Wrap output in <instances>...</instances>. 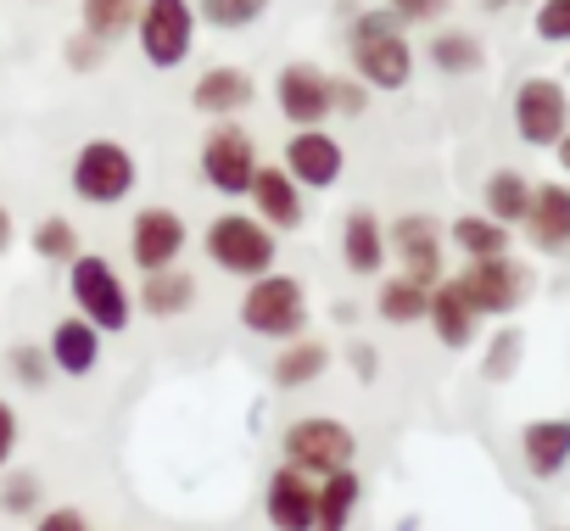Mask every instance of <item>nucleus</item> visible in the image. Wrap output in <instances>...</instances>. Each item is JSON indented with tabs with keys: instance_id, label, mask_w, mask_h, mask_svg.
<instances>
[{
	"instance_id": "cd10ccee",
	"label": "nucleus",
	"mask_w": 570,
	"mask_h": 531,
	"mask_svg": "<svg viewBox=\"0 0 570 531\" xmlns=\"http://www.w3.org/2000/svg\"><path fill=\"white\" fill-rule=\"evenodd\" d=\"M135 18H140V0H79V23H85V35H96V40H124V35H135Z\"/></svg>"
},
{
	"instance_id": "f3484780",
	"label": "nucleus",
	"mask_w": 570,
	"mask_h": 531,
	"mask_svg": "<svg viewBox=\"0 0 570 531\" xmlns=\"http://www.w3.org/2000/svg\"><path fill=\"white\" fill-rule=\"evenodd\" d=\"M252 101H257V85H252V73L235 68V62H218V68H207V73L190 85V107H196L202 118H240Z\"/></svg>"
},
{
	"instance_id": "bb28decb",
	"label": "nucleus",
	"mask_w": 570,
	"mask_h": 531,
	"mask_svg": "<svg viewBox=\"0 0 570 531\" xmlns=\"http://www.w3.org/2000/svg\"><path fill=\"white\" fill-rule=\"evenodd\" d=\"M448 240L464 257H492V252H509V224H498L492 213H464L448 224Z\"/></svg>"
},
{
	"instance_id": "79ce46f5",
	"label": "nucleus",
	"mask_w": 570,
	"mask_h": 531,
	"mask_svg": "<svg viewBox=\"0 0 570 531\" xmlns=\"http://www.w3.org/2000/svg\"><path fill=\"white\" fill-rule=\"evenodd\" d=\"M12 240H18V224H12V207H7V201H0V257H7V252H12Z\"/></svg>"
},
{
	"instance_id": "9b49d317",
	"label": "nucleus",
	"mask_w": 570,
	"mask_h": 531,
	"mask_svg": "<svg viewBox=\"0 0 570 531\" xmlns=\"http://www.w3.org/2000/svg\"><path fill=\"white\" fill-rule=\"evenodd\" d=\"M279 168L292 174L303 190H331V185L347 174V151H342V140H336L325 124H314V129H292Z\"/></svg>"
},
{
	"instance_id": "f704fd0d",
	"label": "nucleus",
	"mask_w": 570,
	"mask_h": 531,
	"mask_svg": "<svg viewBox=\"0 0 570 531\" xmlns=\"http://www.w3.org/2000/svg\"><path fill=\"white\" fill-rule=\"evenodd\" d=\"M7 364H12V375H18L23 386H46V375H51V353H46V347H29V342L12 347Z\"/></svg>"
},
{
	"instance_id": "412c9836",
	"label": "nucleus",
	"mask_w": 570,
	"mask_h": 531,
	"mask_svg": "<svg viewBox=\"0 0 570 531\" xmlns=\"http://www.w3.org/2000/svg\"><path fill=\"white\" fill-rule=\"evenodd\" d=\"M331 370V342H320V336H292L279 347V358L268 364V381L279 386V392H297V386H314L320 375Z\"/></svg>"
},
{
	"instance_id": "c03bdc74",
	"label": "nucleus",
	"mask_w": 570,
	"mask_h": 531,
	"mask_svg": "<svg viewBox=\"0 0 570 531\" xmlns=\"http://www.w3.org/2000/svg\"><path fill=\"white\" fill-rule=\"evenodd\" d=\"M553 151H559V168H564V174H570V129H564V135H559V140H553Z\"/></svg>"
},
{
	"instance_id": "1a4fd4ad",
	"label": "nucleus",
	"mask_w": 570,
	"mask_h": 531,
	"mask_svg": "<svg viewBox=\"0 0 570 531\" xmlns=\"http://www.w3.org/2000/svg\"><path fill=\"white\" fill-rule=\"evenodd\" d=\"M453 286H459V297L475 314H514L525 303V292H531V275L509 252H492V257H470V269Z\"/></svg>"
},
{
	"instance_id": "b1692460",
	"label": "nucleus",
	"mask_w": 570,
	"mask_h": 531,
	"mask_svg": "<svg viewBox=\"0 0 570 531\" xmlns=\"http://www.w3.org/2000/svg\"><path fill=\"white\" fill-rule=\"evenodd\" d=\"M358 498H364V481H358L353 464L320 475V492H314V531H347L353 514H358Z\"/></svg>"
},
{
	"instance_id": "c85d7f7f",
	"label": "nucleus",
	"mask_w": 570,
	"mask_h": 531,
	"mask_svg": "<svg viewBox=\"0 0 570 531\" xmlns=\"http://www.w3.org/2000/svg\"><path fill=\"white\" fill-rule=\"evenodd\" d=\"M375 308H381V319H386V325H420V319H425V308H431V286H420V281H409V275L381 281Z\"/></svg>"
},
{
	"instance_id": "6ab92c4d",
	"label": "nucleus",
	"mask_w": 570,
	"mask_h": 531,
	"mask_svg": "<svg viewBox=\"0 0 570 531\" xmlns=\"http://www.w3.org/2000/svg\"><path fill=\"white\" fill-rule=\"evenodd\" d=\"M46 353H51V370H62V375L85 381V375L101 364V331H96L85 314H68V319L51 331Z\"/></svg>"
},
{
	"instance_id": "f03ea898",
	"label": "nucleus",
	"mask_w": 570,
	"mask_h": 531,
	"mask_svg": "<svg viewBox=\"0 0 570 531\" xmlns=\"http://www.w3.org/2000/svg\"><path fill=\"white\" fill-rule=\"evenodd\" d=\"M68 297H73V314H85L101 336H118V331H129V286L118 281V269H112V257H101V252H73L68 257Z\"/></svg>"
},
{
	"instance_id": "20e7f679",
	"label": "nucleus",
	"mask_w": 570,
	"mask_h": 531,
	"mask_svg": "<svg viewBox=\"0 0 570 531\" xmlns=\"http://www.w3.org/2000/svg\"><path fill=\"white\" fill-rule=\"evenodd\" d=\"M202 252L207 263H218L224 275H263L274 269V257H279V235L257 218V213H218L207 229H202Z\"/></svg>"
},
{
	"instance_id": "37998d69",
	"label": "nucleus",
	"mask_w": 570,
	"mask_h": 531,
	"mask_svg": "<svg viewBox=\"0 0 570 531\" xmlns=\"http://www.w3.org/2000/svg\"><path fill=\"white\" fill-rule=\"evenodd\" d=\"M370 364H375V353H370V347H353V370H358V375H364V381H370V375H375V370H370Z\"/></svg>"
},
{
	"instance_id": "473e14b6",
	"label": "nucleus",
	"mask_w": 570,
	"mask_h": 531,
	"mask_svg": "<svg viewBox=\"0 0 570 531\" xmlns=\"http://www.w3.org/2000/svg\"><path fill=\"white\" fill-rule=\"evenodd\" d=\"M520 353H525V336H520L514 325H509V331H498V336H492V347H487V364H481V370H487V381H509V375L520 370Z\"/></svg>"
},
{
	"instance_id": "58836bf2",
	"label": "nucleus",
	"mask_w": 570,
	"mask_h": 531,
	"mask_svg": "<svg viewBox=\"0 0 570 531\" xmlns=\"http://www.w3.org/2000/svg\"><path fill=\"white\" fill-rule=\"evenodd\" d=\"M386 12L397 23H436L448 12V0H386Z\"/></svg>"
},
{
	"instance_id": "5701e85b",
	"label": "nucleus",
	"mask_w": 570,
	"mask_h": 531,
	"mask_svg": "<svg viewBox=\"0 0 570 531\" xmlns=\"http://www.w3.org/2000/svg\"><path fill=\"white\" fill-rule=\"evenodd\" d=\"M140 314H151V319H179V314H190L196 308V275H185V269H146V281H140Z\"/></svg>"
},
{
	"instance_id": "2eb2a0df",
	"label": "nucleus",
	"mask_w": 570,
	"mask_h": 531,
	"mask_svg": "<svg viewBox=\"0 0 570 531\" xmlns=\"http://www.w3.org/2000/svg\"><path fill=\"white\" fill-rule=\"evenodd\" d=\"M246 196H252V213L279 235V229H297L303 218H308V190L285 174L279 163H257V174H252V185H246Z\"/></svg>"
},
{
	"instance_id": "f8f14e48",
	"label": "nucleus",
	"mask_w": 570,
	"mask_h": 531,
	"mask_svg": "<svg viewBox=\"0 0 570 531\" xmlns=\"http://www.w3.org/2000/svg\"><path fill=\"white\" fill-rule=\"evenodd\" d=\"M386 252L397 257V275L436 286L442 281V229L425 213H403L397 224H386Z\"/></svg>"
},
{
	"instance_id": "0eeeda50",
	"label": "nucleus",
	"mask_w": 570,
	"mask_h": 531,
	"mask_svg": "<svg viewBox=\"0 0 570 531\" xmlns=\"http://www.w3.org/2000/svg\"><path fill=\"white\" fill-rule=\"evenodd\" d=\"M279 459L297 464V470H308V475L320 481V475L347 470V464L358 459V436H353L342 420H331V414H308V420H297L292 431L279 436Z\"/></svg>"
},
{
	"instance_id": "a878e982",
	"label": "nucleus",
	"mask_w": 570,
	"mask_h": 531,
	"mask_svg": "<svg viewBox=\"0 0 570 531\" xmlns=\"http://www.w3.org/2000/svg\"><path fill=\"white\" fill-rule=\"evenodd\" d=\"M425 57H431V68L448 73V79H470V73H481V62H487L481 40L464 35V29H442V35H431Z\"/></svg>"
},
{
	"instance_id": "dca6fc26",
	"label": "nucleus",
	"mask_w": 570,
	"mask_h": 531,
	"mask_svg": "<svg viewBox=\"0 0 570 531\" xmlns=\"http://www.w3.org/2000/svg\"><path fill=\"white\" fill-rule=\"evenodd\" d=\"M314 492L320 481L297 464H279L263 486V514L274 531H314Z\"/></svg>"
},
{
	"instance_id": "f257e3e1",
	"label": "nucleus",
	"mask_w": 570,
	"mask_h": 531,
	"mask_svg": "<svg viewBox=\"0 0 570 531\" xmlns=\"http://www.w3.org/2000/svg\"><path fill=\"white\" fill-rule=\"evenodd\" d=\"M403 29H409V23H397L386 7L353 18V29H347V57H353V73H358L370 90H403V85L414 79V46H409Z\"/></svg>"
},
{
	"instance_id": "9d476101",
	"label": "nucleus",
	"mask_w": 570,
	"mask_h": 531,
	"mask_svg": "<svg viewBox=\"0 0 570 531\" xmlns=\"http://www.w3.org/2000/svg\"><path fill=\"white\" fill-rule=\"evenodd\" d=\"M274 107L292 129H314L325 118H336L331 107V73L314 68V62H285L279 79H274Z\"/></svg>"
},
{
	"instance_id": "c756f323",
	"label": "nucleus",
	"mask_w": 570,
	"mask_h": 531,
	"mask_svg": "<svg viewBox=\"0 0 570 531\" xmlns=\"http://www.w3.org/2000/svg\"><path fill=\"white\" fill-rule=\"evenodd\" d=\"M487 213L498 218V224H520L525 218V207H531V179L525 174H514V168H498L492 179H487Z\"/></svg>"
},
{
	"instance_id": "4468645a",
	"label": "nucleus",
	"mask_w": 570,
	"mask_h": 531,
	"mask_svg": "<svg viewBox=\"0 0 570 531\" xmlns=\"http://www.w3.org/2000/svg\"><path fill=\"white\" fill-rule=\"evenodd\" d=\"M185 218L174 207H140L135 224H129V257H135V269H168V263L185 257Z\"/></svg>"
},
{
	"instance_id": "aec40b11",
	"label": "nucleus",
	"mask_w": 570,
	"mask_h": 531,
	"mask_svg": "<svg viewBox=\"0 0 570 531\" xmlns=\"http://www.w3.org/2000/svg\"><path fill=\"white\" fill-rule=\"evenodd\" d=\"M386 224L370 213V207H353L342 218V263L353 275H381L386 269Z\"/></svg>"
},
{
	"instance_id": "c9c22d12",
	"label": "nucleus",
	"mask_w": 570,
	"mask_h": 531,
	"mask_svg": "<svg viewBox=\"0 0 570 531\" xmlns=\"http://www.w3.org/2000/svg\"><path fill=\"white\" fill-rule=\"evenodd\" d=\"M537 40L570 46V0H542L537 7Z\"/></svg>"
},
{
	"instance_id": "39448f33",
	"label": "nucleus",
	"mask_w": 570,
	"mask_h": 531,
	"mask_svg": "<svg viewBox=\"0 0 570 531\" xmlns=\"http://www.w3.org/2000/svg\"><path fill=\"white\" fill-rule=\"evenodd\" d=\"M68 185H73V196L90 201V207H118V201L140 185V163H135V151H129L124 140L96 135V140H85V146L73 151Z\"/></svg>"
},
{
	"instance_id": "a18cd8bd",
	"label": "nucleus",
	"mask_w": 570,
	"mask_h": 531,
	"mask_svg": "<svg viewBox=\"0 0 570 531\" xmlns=\"http://www.w3.org/2000/svg\"><path fill=\"white\" fill-rule=\"evenodd\" d=\"M509 7V0H487V12H503Z\"/></svg>"
},
{
	"instance_id": "7c9ffc66",
	"label": "nucleus",
	"mask_w": 570,
	"mask_h": 531,
	"mask_svg": "<svg viewBox=\"0 0 570 531\" xmlns=\"http://www.w3.org/2000/svg\"><path fill=\"white\" fill-rule=\"evenodd\" d=\"M268 7H274V0H196V18H202L207 29H218V35H240V29H252Z\"/></svg>"
},
{
	"instance_id": "ddd939ff",
	"label": "nucleus",
	"mask_w": 570,
	"mask_h": 531,
	"mask_svg": "<svg viewBox=\"0 0 570 531\" xmlns=\"http://www.w3.org/2000/svg\"><path fill=\"white\" fill-rule=\"evenodd\" d=\"M514 129L525 146H553L570 129V96L559 79H525L514 90Z\"/></svg>"
},
{
	"instance_id": "a211bd4d",
	"label": "nucleus",
	"mask_w": 570,
	"mask_h": 531,
	"mask_svg": "<svg viewBox=\"0 0 570 531\" xmlns=\"http://www.w3.org/2000/svg\"><path fill=\"white\" fill-rule=\"evenodd\" d=\"M525 235L537 252H564L570 246V190L559 179L548 185H531V207H525Z\"/></svg>"
},
{
	"instance_id": "72a5a7b5",
	"label": "nucleus",
	"mask_w": 570,
	"mask_h": 531,
	"mask_svg": "<svg viewBox=\"0 0 570 531\" xmlns=\"http://www.w3.org/2000/svg\"><path fill=\"white\" fill-rule=\"evenodd\" d=\"M40 503H46V492H40V481H35V475H23V470H18V475H7V486H0V509L23 520V514H35Z\"/></svg>"
},
{
	"instance_id": "7ed1b4c3",
	"label": "nucleus",
	"mask_w": 570,
	"mask_h": 531,
	"mask_svg": "<svg viewBox=\"0 0 570 531\" xmlns=\"http://www.w3.org/2000/svg\"><path fill=\"white\" fill-rule=\"evenodd\" d=\"M240 325L263 342H292L308 331V292L297 275H279V269H263L252 275L246 297H240Z\"/></svg>"
},
{
	"instance_id": "6e6552de",
	"label": "nucleus",
	"mask_w": 570,
	"mask_h": 531,
	"mask_svg": "<svg viewBox=\"0 0 570 531\" xmlns=\"http://www.w3.org/2000/svg\"><path fill=\"white\" fill-rule=\"evenodd\" d=\"M196 168L207 179V190L218 196H246L252 174H257V140L235 124V118H213V129L202 135Z\"/></svg>"
},
{
	"instance_id": "2f4dec72",
	"label": "nucleus",
	"mask_w": 570,
	"mask_h": 531,
	"mask_svg": "<svg viewBox=\"0 0 570 531\" xmlns=\"http://www.w3.org/2000/svg\"><path fill=\"white\" fill-rule=\"evenodd\" d=\"M29 246H35V257H46V263H68V257L79 252V229H73V218L51 213V218H40V224H35Z\"/></svg>"
},
{
	"instance_id": "a19ab883",
	"label": "nucleus",
	"mask_w": 570,
	"mask_h": 531,
	"mask_svg": "<svg viewBox=\"0 0 570 531\" xmlns=\"http://www.w3.org/2000/svg\"><path fill=\"white\" fill-rule=\"evenodd\" d=\"M35 531H90V520H85L79 509H46V514L35 520Z\"/></svg>"
},
{
	"instance_id": "4be33fe9",
	"label": "nucleus",
	"mask_w": 570,
	"mask_h": 531,
	"mask_svg": "<svg viewBox=\"0 0 570 531\" xmlns=\"http://www.w3.org/2000/svg\"><path fill=\"white\" fill-rule=\"evenodd\" d=\"M520 459L537 481H553L570 464V420H531L520 431Z\"/></svg>"
},
{
	"instance_id": "ea45409f",
	"label": "nucleus",
	"mask_w": 570,
	"mask_h": 531,
	"mask_svg": "<svg viewBox=\"0 0 570 531\" xmlns=\"http://www.w3.org/2000/svg\"><path fill=\"white\" fill-rule=\"evenodd\" d=\"M18 436H23V431H18V409H12L7 397H0V470L12 464V453H18Z\"/></svg>"
},
{
	"instance_id": "4c0bfd02",
	"label": "nucleus",
	"mask_w": 570,
	"mask_h": 531,
	"mask_svg": "<svg viewBox=\"0 0 570 531\" xmlns=\"http://www.w3.org/2000/svg\"><path fill=\"white\" fill-rule=\"evenodd\" d=\"M101 62H107V40H96V35L79 29V35L68 40V68H73V73H96Z\"/></svg>"
},
{
	"instance_id": "e433bc0d",
	"label": "nucleus",
	"mask_w": 570,
	"mask_h": 531,
	"mask_svg": "<svg viewBox=\"0 0 570 531\" xmlns=\"http://www.w3.org/2000/svg\"><path fill=\"white\" fill-rule=\"evenodd\" d=\"M331 107H336L342 118H358V112L370 107V85H364L358 73H353V79H336V73H331Z\"/></svg>"
},
{
	"instance_id": "393cba45",
	"label": "nucleus",
	"mask_w": 570,
	"mask_h": 531,
	"mask_svg": "<svg viewBox=\"0 0 570 531\" xmlns=\"http://www.w3.org/2000/svg\"><path fill=\"white\" fill-rule=\"evenodd\" d=\"M425 319H431L436 342L459 353V347H470V342H475V319H481V314L459 297V286H453V281H436V286H431V308H425Z\"/></svg>"
},
{
	"instance_id": "423d86ee",
	"label": "nucleus",
	"mask_w": 570,
	"mask_h": 531,
	"mask_svg": "<svg viewBox=\"0 0 570 531\" xmlns=\"http://www.w3.org/2000/svg\"><path fill=\"white\" fill-rule=\"evenodd\" d=\"M196 0H140V18H135V46L140 57L168 73V68H185L190 51H196Z\"/></svg>"
}]
</instances>
